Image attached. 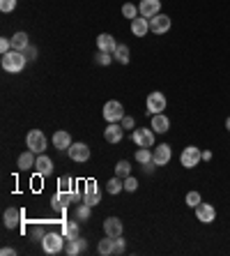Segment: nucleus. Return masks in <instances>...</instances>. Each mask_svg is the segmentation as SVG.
<instances>
[{
    "label": "nucleus",
    "instance_id": "1",
    "mask_svg": "<svg viewBox=\"0 0 230 256\" xmlns=\"http://www.w3.org/2000/svg\"><path fill=\"white\" fill-rule=\"evenodd\" d=\"M26 56H23V51H9V53H2V60H0V65H2V70L9 72V74H19V72L26 67Z\"/></svg>",
    "mask_w": 230,
    "mask_h": 256
},
{
    "label": "nucleus",
    "instance_id": "2",
    "mask_svg": "<svg viewBox=\"0 0 230 256\" xmlns=\"http://www.w3.org/2000/svg\"><path fill=\"white\" fill-rule=\"evenodd\" d=\"M65 242H67V238L63 233H46L42 240V249L46 254H60V252H65Z\"/></svg>",
    "mask_w": 230,
    "mask_h": 256
},
{
    "label": "nucleus",
    "instance_id": "3",
    "mask_svg": "<svg viewBox=\"0 0 230 256\" xmlns=\"http://www.w3.org/2000/svg\"><path fill=\"white\" fill-rule=\"evenodd\" d=\"M26 143H28V150H33L37 155H42L44 150H46V146H49L42 129H30L28 136H26Z\"/></svg>",
    "mask_w": 230,
    "mask_h": 256
},
{
    "label": "nucleus",
    "instance_id": "4",
    "mask_svg": "<svg viewBox=\"0 0 230 256\" xmlns=\"http://www.w3.org/2000/svg\"><path fill=\"white\" fill-rule=\"evenodd\" d=\"M180 162L184 169H194V166H198V164L202 162V150L196 148V146H187V148L182 150Z\"/></svg>",
    "mask_w": 230,
    "mask_h": 256
},
{
    "label": "nucleus",
    "instance_id": "5",
    "mask_svg": "<svg viewBox=\"0 0 230 256\" xmlns=\"http://www.w3.org/2000/svg\"><path fill=\"white\" fill-rule=\"evenodd\" d=\"M166 95L159 93V90H154V93L147 95V102H145V109H147V113L154 115V113H164L166 111Z\"/></svg>",
    "mask_w": 230,
    "mask_h": 256
},
{
    "label": "nucleus",
    "instance_id": "6",
    "mask_svg": "<svg viewBox=\"0 0 230 256\" xmlns=\"http://www.w3.org/2000/svg\"><path fill=\"white\" fill-rule=\"evenodd\" d=\"M125 118V107L118 100H108L104 104V120L106 122H120Z\"/></svg>",
    "mask_w": 230,
    "mask_h": 256
},
{
    "label": "nucleus",
    "instance_id": "7",
    "mask_svg": "<svg viewBox=\"0 0 230 256\" xmlns=\"http://www.w3.org/2000/svg\"><path fill=\"white\" fill-rule=\"evenodd\" d=\"M83 201L92 208L97 206V203H101V192H99V187L95 180H85L83 183Z\"/></svg>",
    "mask_w": 230,
    "mask_h": 256
},
{
    "label": "nucleus",
    "instance_id": "8",
    "mask_svg": "<svg viewBox=\"0 0 230 256\" xmlns=\"http://www.w3.org/2000/svg\"><path fill=\"white\" fill-rule=\"evenodd\" d=\"M133 143L138 148H154V129H145V127L133 129Z\"/></svg>",
    "mask_w": 230,
    "mask_h": 256
},
{
    "label": "nucleus",
    "instance_id": "9",
    "mask_svg": "<svg viewBox=\"0 0 230 256\" xmlns=\"http://www.w3.org/2000/svg\"><path fill=\"white\" fill-rule=\"evenodd\" d=\"M194 210H196V219L200 224H212L216 219V208L212 203H198Z\"/></svg>",
    "mask_w": 230,
    "mask_h": 256
},
{
    "label": "nucleus",
    "instance_id": "10",
    "mask_svg": "<svg viewBox=\"0 0 230 256\" xmlns=\"http://www.w3.org/2000/svg\"><path fill=\"white\" fill-rule=\"evenodd\" d=\"M170 30V16L166 14H157L150 19V33H154V35H164V33H168Z\"/></svg>",
    "mask_w": 230,
    "mask_h": 256
},
{
    "label": "nucleus",
    "instance_id": "11",
    "mask_svg": "<svg viewBox=\"0 0 230 256\" xmlns=\"http://www.w3.org/2000/svg\"><path fill=\"white\" fill-rule=\"evenodd\" d=\"M170 157H173V150H170L168 143H161V146H157V148L152 150V162L157 164V166H166V164L170 162Z\"/></svg>",
    "mask_w": 230,
    "mask_h": 256
},
{
    "label": "nucleus",
    "instance_id": "12",
    "mask_svg": "<svg viewBox=\"0 0 230 256\" xmlns=\"http://www.w3.org/2000/svg\"><path fill=\"white\" fill-rule=\"evenodd\" d=\"M69 159L71 162H88V159H90V148L81 141L71 143L69 146Z\"/></svg>",
    "mask_w": 230,
    "mask_h": 256
},
{
    "label": "nucleus",
    "instance_id": "13",
    "mask_svg": "<svg viewBox=\"0 0 230 256\" xmlns=\"http://www.w3.org/2000/svg\"><path fill=\"white\" fill-rule=\"evenodd\" d=\"M138 12H140V16L152 19V16H157L161 12V0H140Z\"/></svg>",
    "mask_w": 230,
    "mask_h": 256
},
{
    "label": "nucleus",
    "instance_id": "14",
    "mask_svg": "<svg viewBox=\"0 0 230 256\" xmlns=\"http://www.w3.org/2000/svg\"><path fill=\"white\" fill-rule=\"evenodd\" d=\"M23 224V210L19 208H7L5 210V228H19Z\"/></svg>",
    "mask_w": 230,
    "mask_h": 256
},
{
    "label": "nucleus",
    "instance_id": "15",
    "mask_svg": "<svg viewBox=\"0 0 230 256\" xmlns=\"http://www.w3.org/2000/svg\"><path fill=\"white\" fill-rule=\"evenodd\" d=\"M104 233L111 235V238H118V235L125 233V226H122V221L118 217H106L104 219Z\"/></svg>",
    "mask_w": 230,
    "mask_h": 256
},
{
    "label": "nucleus",
    "instance_id": "16",
    "mask_svg": "<svg viewBox=\"0 0 230 256\" xmlns=\"http://www.w3.org/2000/svg\"><path fill=\"white\" fill-rule=\"evenodd\" d=\"M122 136H125V129H122V125H118V122H108V127L104 129V139L108 143H120L122 141Z\"/></svg>",
    "mask_w": 230,
    "mask_h": 256
},
{
    "label": "nucleus",
    "instance_id": "17",
    "mask_svg": "<svg viewBox=\"0 0 230 256\" xmlns=\"http://www.w3.org/2000/svg\"><path fill=\"white\" fill-rule=\"evenodd\" d=\"M53 169H56V166H53V159H51V157H46L44 152H42V155H37L35 171L39 173V176H44V178H46V176H51V173H53Z\"/></svg>",
    "mask_w": 230,
    "mask_h": 256
},
{
    "label": "nucleus",
    "instance_id": "18",
    "mask_svg": "<svg viewBox=\"0 0 230 256\" xmlns=\"http://www.w3.org/2000/svg\"><path fill=\"white\" fill-rule=\"evenodd\" d=\"M37 152H33V150H26V152H21L19 155V159H16V166L21 171H30V169H35V164H37Z\"/></svg>",
    "mask_w": 230,
    "mask_h": 256
},
{
    "label": "nucleus",
    "instance_id": "19",
    "mask_svg": "<svg viewBox=\"0 0 230 256\" xmlns=\"http://www.w3.org/2000/svg\"><path fill=\"white\" fill-rule=\"evenodd\" d=\"M97 49L99 51H106V53H113V51L118 49V42H115V37L108 35V33H101L97 37Z\"/></svg>",
    "mask_w": 230,
    "mask_h": 256
},
{
    "label": "nucleus",
    "instance_id": "20",
    "mask_svg": "<svg viewBox=\"0 0 230 256\" xmlns=\"http://www.w3.org/2000/svg\"><path fill=\"white\" fill-rule=\"evenodd\" d=\"M131 33L136 37H145L147 33H150V19H145V16H136L131 21Z\"/></svg>",
    "mask_w": 230,
    "mask_h": 256
},
{
    "label": "nucleus",
    "instance_id": "21",
    "mask_svg": "<svg viewBox=\"0 0 230 256\" xmlns=\"http://www.w3.org/2000/svg\"><path fill=\"white\" fill-rule=\"evenodd\" d=\"M69 201H74V199H71V192H58L56 196L51 199V206H53V210L63 213L65 208L69 206Z\"/></svg>",
    "mask_w": 230,
    "mask_h": 256
},
{
    "label": "nucleus",
    "instance_id": "22",
    "mask_svg": "<svg viewBox=\"0 0 230 256\" xmlns=\"http://www.w3.org/2000/svg\"><path fill=\"white\" fill-rule=\"evenodd\" d=\"M71 136H69V132H65V129H58L56 134H53V146H56L58 150H69V146H71Z\"/></svg>",
    "mask_w": 230,
    "mask_h": 256
},
{
    "label": "nucleus",
    "instance_id": "23",
    "mask_svg": "<svg viewBox=\"0 0 230 256\" xmlns=\"http://www.w3.org/2000/svg\"><path fill=\"white\" fill-rule=\"evenodd\" d=\"M152 129L157 134H166L168 129H170V120H168L164 113H154L152 115Z\"/></svg>",
    "mask_w": 230,
    "mask_h": 256
},
{
    "label": "nucleus",
    "instance_id": "24",
    "mask_svg": "<svg viewBox=\"0 0 230 256\" xmlns=\"http://www.w3.org/2000/svg\"><path fill=\"white\" fill-rule=\"evenodd\" d=\"M12 46H14V51H23L26 46H30V39L26 33H14V37H12Z\"/></svg>",
    "mask_w": 230,
    "mask_h": 256
},
{
    "label": "nucleus",
    "instance_id": "25",
    "mask_svg": "<svg viewBox=\"0 0 230 256\" xmlns=\"http://www.w3.org/2000/svg\"><path fill=\"white\" fill-rule=\"evenodd\" d=\"M122 189H125V180L118 178V176H115V178H111L108 183H106V192L113 194V196H115V194H120Z\"/></svg>",
    "mask_w": 230,
    "mask_h": 256
},
{
    "label": "nucleus",
    "instance_id": "26",
    "mask_svg": "<svg viewBox=\"0 0 230 256\" xmlns=\"http://www.w3.org/2000/svg\"><path fill=\"white\" fill-rule=\"evenodd\" d=\"M113 58H115L120 65H127L129 63V46H127V44H118V49L113 51Z\"/></svg>",
    "mask_w": 230,
    "mask_h": 256
},
{
    "label": "nucleus",
    "instance_id": "27",
    "mask_svg": "<svg viewBox=\"0 0 230 256\" xmlns=\"http://www.w3.org/2000/svg\"><path fill=\"white\" fill-rule=\"evenodd\" d=\"M115 176H118V178H122V180H125L127 176H131V164L127 162V159L118 162V164H115Z\"/></svg>",
    "mask_w": 230,
    "mask_h": 256
},
{
    "label": "nucleus",
    "instance_id": "28",
    "mask_svg": "<svg viewBox=\"0 0 230 256\" xmlns=\"http://www.w3.org/2000/svg\"><path fill=\"white\" fill-rule=\"evenodd\" d=\"M90 215H92V206H88V203H78L76 206V219L78 221H85V219H90Z\"/></svg>",
    "mask_w": 230,
    "mask_h": 256
},
{
    "label": "nucleus",
    "instance_id": "29",
    "mask_svg": "<svg viewBox=\"0 0 230 256\" xmlns=\"http://www.w3.org/2000/svg\"><path fill=\"white\" fill-rule=\"evenodd\" d=\"M63 235L65 238H78V221H65Z\"/></svg>",
    "mask_w": 230,
    "mask_h": 256
},
{
    "label": "nucleus",
    "instance_id": "30",
    "mask_svg": "<svg viewBox=\"0 0 230 256\" xmlns=\"http://www.w3.org/2000/svg\"><path fill=\"white\" fill-rule=\"evenodd\" d=\"M99 254L101 256H108V254H113V238L111 235H106L104 240H99Z\"/></svg>",
    "mask_w": 230,
    "mask_h": 256
},
{
    "label": "nucleus",
    "instance_id": "31",
    "mask_svg": "<svg viewBox=\"0 0 230 256\" xmlns=\"http://www.w3.org/2000/svg\"><path fill=\"white\" fill-rule=\"evenodd\" d=\"M138 14H140V12H138V7H136V5H131V2H125V5H122V16H125V19L133 21Z\"/></svg>",
    "mask_w": 230,
    "mask_h": 256
},
{
    "label": "nucleus",
    "instance_id": "32",
    "mask_svg": "<svg viewBox=\"0 0 230 256\" xmlns=\"http://www.w3.org/2000/svg\"><path fill=\"white\" fill-rule=\"evenodd\" d=\"M136 162H138V164L152 162V150H150V148H138V150H136Z\"/></svg>",
    "mask_w": 230,
    "mask_h": 256
},
{
    "label": "nucleus",
    "instance_id": "33",
    "mask_svg": "<svg viewBox=\"0 0 230 256\" xmlns=\"http://www.w3.org/2000/svg\"><path fill=\"white\" fill-rule=\"evenodd\" d=\"M28 233H30V238H33V240H39V242H42L44 235H46V231H44L42 224H35V226H28Z\"/></svg>",
    "mask_w": 230,
    "mask_h": 256
},
{
    "label": "nucleus",
    "instance_id": "34",
    "mask_svg": "<svg viewBox=\"0 0 230 256\" xmlns=\"http://www.w3.org/2000/svg\"><path fill=\"white\" fill-rule=\"evenodd\" d=\"M65 254H67V256H76V254H81V252H78V242H76V238H67V242H65Z\"/></svg>",
    "mask_w": 230,
    "mask_h": 256
},
{
    "label": "nucleus",
    "instance_id": "35",
    "mask_svg": "<svg viewBox=\"0 0 230 256\" xmlns=\"http://www.w3.org/2000/svg\"><path fill=\"white\" fill-rule=\"evenodd\" d=\"M58 189L60 192H74V180L69 176H63V178L58 180Z\"/></svg>",
    "mask_w": 230,
    "mask_h": 256
},
{
    "label": "nucleus",
    "instance_id": "36",
    "mask_svg": "<svg viewBox=\"0 0 230 256\" xmlns=\"http://www.w3.org/2000/svg\"><path fill=\"white\" fill-rule=\"evenodd\" d=\"M115 58H113V53H106V51H99L97 58H95V63L101 65V67H106V65H111Z\"/></svg>",
    "mask_w": 230,
    "mask_h": 256
},
{
    "label": "nucleus",
    "instance_id": "37",
    "mask_svg": "<svg viewBox=\"0 0 230 256\" xmlns=\"http://www.w3.org/2000/svg\"><path fill=\"white\" fill-rule=\"evenodd\" d=\"M125 249H127V242L122 235L113 238V254H125Z\"/></svg>",
    "mask_w": 230,
    "mask_h": 256
},
{
    "label": "nucleus",
    "instance_id": "38",
    "mask_svg": "<svg viewBox=\"0 0 230 256\" xmlns=\"http://www.w3.org/2000/svg\"><path fill=\"white\" fill-rule=\"evenodd\" d=\"M16 9V0H0V12L2 14H9Z\"/></svg>",
    "mask_w": 230,
    "mask_h": 256
},
{
    "label": "nucleus",
    "instance_id": "39",
    "mask_svg": "<svg viewBox=\"0 0 230 256\" xmlns=\"http://www.w3.org/2000/svg\"><path fill=\"white\" fill-rule=\"evenodd\" d=\"M184 201H187V206H189V208H196L198 203H202V199H200V194H198V192H189V194H187V199H184Z\"/></svg>",
    "mask_w": 230,
    "mask_h": 256
},
{
    "label": "nucleus",
    "instance_id": "40",
    "mask_svg": "<svg viewBox=\"0 0 230 256\" xmlns=\"http://www.w3.org/2000/svg\"><path fill=\"white\" fill-rule=\"evenodd\" d=\"M138 189V180L133 178V176H127L125 178V192H136Z\"/></svg>",
    "mask_w": 230,
    "mask_h": 256
},
{
    "label": "nucleus",
    "instance_id": "41",
    "mask_svg": "<svg viewBox=\"0 0 230 256\" xmlns=\"http://www.w3.org/2000/svg\"><path fill=\"white\" fill-rule=\"evenodd\" d=\"M12 49H14V46H12V37H2V39H0V53H9Z\"/></svg>",
    "mask_w": 230,
    "mask_h": 256
},
{
    "label": "nucleus",
    "instance_id": "42",
    "mask_svg": "<svg viewBox=\"0 0 230 256\" xmlns=\"http://www.w3.org/2000/svg\"><path fill=\"white\" fill-rule=\"evenodd\" d=\"M120 125H122V129H136V120H133L131 115H125V118L120 120Z\"/></svg>",
    "mask_w": 230,
    "mask_h": 256
},
{
    "label": "nucleus",
    "instance_id": "43",
    "mask_svg": "<svg viewBox=\"0 0 230 256\" xmlns=\"http://www.w3.org/2000/svg\"><path fill=\"white\" fill-rule=\"evenodd\" d=\"M23 56H26V60H35L37 58V46H26V49H23Z\"/></svg>",
    "mask_w": 230,
    "mask_h": 256
},
{
    "label": "nucleus",
    "instance_id": "44",
    "mask_svg": "<svg viewBox=\"0 0 230 256\" xmlns=\"http://www.w3.org/2000/svg\"><path fill=\"white\" fill-rule=\"evenodd\" d=\"M76 242H78V252H81V254H83V252H88V240H85V238H81V235H78Z\"/></svg>",
    "mask_w": 230,
    "mask_h": 256
},
{
    "label": "nucleus",
    "instance_id": "45",
    "mask_svg": "<svg viewBox=\"0 0 230 256\" xmlns=\"http://www.w3.org/2000/svg\"><path fill=\"white\" fill-rule=\"evenodd\" d=\"M0 254H2V256H12V254H16V249H12V247H2V249H0Z\"/></svg>",
    "mask_w": 230,
    "mask_h": 256
},
{
    "label": "nucleus",
    "instance_id": "46",
    "mask_svg": "<svg viewBox=\"0 0 230 256\" xmlns=\"http://www.w3.org/2000/svg\"><path fill=\"white\" fill-rule=\"evenodd\" d=\"M143 166H145V173H152L157 164H154V162H147V164H143Z\"/></svg>",
    "mask_w": 230,
    "mask_h": 256
},
{
    "label": "nucleus",
    "instance_id": "47",
    "mask_svg": "<svg viewBox=\"0 0 230 256\" xmlns=\"http://www.w3.org/2000/svg\"><path fill=\"white\" fill-rule=\"evenodd\" d=\"M212 159V152L209 150H202V162H209Z\"/></svg>",
    "mask_w": 230,
    "mask_h": 256
},
{
    "label": "nucleus",
    "instance_id": "48",
    "mask_svg": "<svg viewBox=\"0 0 230 256\" xmlns=\"http://www.w3.org/2000/svg\"><path fill=\"white\" fill-rule=\"evenodd\" d=\"M226 129L230 132V118H226Z\"/></svg>",
    "mask_w": 230,
    "mask_h": 256
}]
</instances>
